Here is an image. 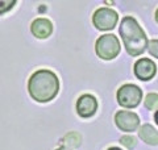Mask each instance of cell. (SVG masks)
Listing matches in <instances>:
<instances>
[{
  "label": "cell",
  "instance_id": "obj_17",
  "mask_svg": "<svg viewBox=\"0 0 158 150\" xmlns=\"http://www.w3.org/2000/svg\"><path fill=\"white\" fill-rule=\"evenodd\" d=\"M154 119H156V123H157V125H158V111H157V113H156V116H154Z\"/></svg>",
  "mask_w": 158,
  "mask_h": 150
},
{
  "label": "cell",
  "instance_id": "obj_2",
  "mask_svg": "<svg viewBox=\"0 0 158 150\" xmlns=\"http://www.w3.org/2000/svg\"><path fill=\"white\" fill-rule=\"evenodd\" d=\"M118 32H120L127 52L131 56H140L141 53L145 52L148 44H149L146 34L133 17L127 16L123 19Z\"/></svg>",
  "mask_w": 158,
  "mask_h": 150
},
{
  "label": "cell",
  "instance_id": "obj_13",
  "mask_svg": "<svg viewBox=\"0 0 158 150\" xmlns=\"http://www.w3.org/2000/svg\"><path fill=\"white\" fill-rule=\"evenodd\" d=\"M148 50H149V53L153 57L158 58V40H152V41H149V44H148Z\"/></svg>",
  "mask_w": 158,
  "mask_h": 150
},
{
  "label": "cell",
  "instance_id": "obj_10",
  "mask_svg": "<svg viewBox=\"0 0 158 150\" xmlns=\"http://www.w3.org/2000/svg\"><path fill=\"white\" fill-rule=\"evenodd\" d=\"M138 136H140V138L142 141H145L146 144L158 145V131L149 124L142 125L140 128V131H138Z\"/></svg>",
  "mask_w": 158,
  "mask_h": 150
},
{
  "label": "cell",
  "instance_id": "obj_5",
  "mask_svg": "<svg viewBox=\"0 0 158 150\" xmlns=\"http://www.w3.org/2000/svg\"><path fill=\"white\" fill-rule=\"evenodd\" d=\"M117 19L118 16L116 11L110 8H99L94 13L92 21L99 31H111V29L115 28Z\"/></svg>",
  "mask_w": 158,
  "mask_h": 150
},
{
  "label": "cell",
  "instance_id": "obj_8",
  "mask_svg": "<svg viewBox=\"0 0 158 150\" xmlns=\"http://www.w3.org/2000/svg\"><path fill=\"white\" fill-rule=\"evenodd\" d=\"M156 65L149 58L138 59L135 65V74L140 81H150L156 75Z\"/></svg>",
  "mask_w": 158,
  "mask_h": 150
},
{
  "label": "cell",
  "instance_id": "obj_16",
  "mask_svg": "<svg viewBox=\"0 0 158 150\" xmlns=\"http://www.w3.org/2000/svg\"><path fill=\"white\" fill-rule=\"evenodd\" d=\"M57 150H71V149H69V148H66V146H62V148H58Z\"/></svg>",
  "mask_w": 158,
  "mask_h": 150
},
{
  "label": "cell",
  "instance_id": "obj_14",
  "mask_svg": "<svg viewBox=\"0 0 158 150\" xmlns=\"http://www.w3.org/2000/svg\"><path fill=\"white\" fill-rule=\"evenodd\" d=\"M120 142L124 145L125 148H129V149H133L136 146V140L131 137V136H124V137H121L120 138Z\"/></svg>",
  "mask_w": 158,
  "mask_h": 150
},
{
  "label": "cell",
  "instance_id": "obj_11",
  "mask_svg": "<svg viewBox=\"0 0 158 150\" xmlns=\"http://www.w3.org/2000/svg\"><path fill=\"white\" fill-rule=\"evenodd\" d=\"M63 142L67 145L66 148H69V149L70 148H78L79 144H81V136L75 132H71V133L66 134V137L63 138Z\"/></svg>",
  "mask_w": 158,
  "mask_h": 150
},
{
  "label": "cell",
  "instance_id": "obj_15",
  "mask_svg": "<svg viewBox=\"0 0 158 150\" xmlns=\"http://www.w3.org/2000/svg\"><path fill=\"white\" fill-rule=\"evenodd\" d=\"M15 4H16V2H13V0H12V2H8V3H4V2H2V4H0V6H2V8H0V12H2V13L7 12L9 8L15 6Z\"/></svg>",
  "mask_w": 158,
  "mask_h": 150
},
{
  "label": "cell",
  "instance_id": "obj_4",
  "mask_svg": "<svg viewBox=\"0 0 158 150\" xmlns=\"http://www.w3.org/2000/svg\"><path fill=\"white\" fill-rule=\"evenodd\" d=\"M142 99V91L136 84H124L117 91V102L125 108H135Z\"/></svg>",
  "mask_w": 158,
  "mask_h": 150
},
{
  "label": "cell",
  "instance_id": "obj_7",
  "mask_svg": "<svg viewBox=\"0 0 158 150\" xmlns=\"http://www.w3.org/2000/svg\"><path fill=\"white\" fill-rule=\"evenodd\" d=\"M98 109L96 99L90 94H85L78 99L77 102V112L82 117H90Z\"/></svg>",
  "mask_w": 158,
  "mask_h": 150
},
{
  "label": "cell",
  "instance_id": "obj_6",
  "mask_svg": "<svg viewBox=\"0 0 158 150\" xmlns=\"http://www.w3.org/2000/svg\"><path fill=\"white\" fill-rule=\"evenodd\" d=\"M116 125L121 131L125 132H133L136 131L140 125V119L136 113L129 112V111H118L115 116Z\"/></svg>",
  "mask_w": 158,
  "mask_h": 150
},
{
  "label": "cell",
  "instance_id": "obj_19",
  "mask_svg": "<svg viewBox=\"0 0 158 150\" xmlns=\"http://www.w3.org/2000/svg\"><path fill=\"white\" fill-rule=\"evenodd\" d=\"M108 150H121V149H118V148H111V149H108Z\"/></svg>",
  "mask_w": 158,
  "mask_h": 150
},
{
  "label": "cell",
  "instance_id": "obj_18",
  "mask_svg": "<svg viewBox=\"0 0 158 150\" xmlns=\"http://www.w3.org/2000/svg\"><path fill=\"white\" fill-rule=\"evenodd\" d=\"M156 20H157V23H158V9L156 11Z\"/></svg>",
  "mask_w": 158,
  "mask_h": 150
},
{
  "label": "cell",
  "instance_id": "obj_3",
  "mask_svg": "<svg viewBox=\"0 0 158 150\" xmlns=\"http://www.w3.org/2000/svg\"><path fill=\"white\" fill-rule=\"evenodd\" d=\"M96 54L103 59H113L120 53V42L115 34H103L96 41Z\"/></svg>",
  "mask_w": 158,
  "mask_h": 150
},
{
  "label": "cell",
  "instance_id": "obj_12",
  "mask_svg": "<svg viewBox=\"0 0 158 150\" xmlns=\"http://www.w3.org/2000/svg\"><path fill=\"white\" fill-rule=\"evenodd\" d=\"M145 106L148 109H156L158 108V95L157 94H149L145 98Z\"/></svg>",
  "mask_w": 158,
  "mask_h": 150
},
{
  "label": "cell",
  "instance_id": "obj_1",
  "mask_svg": "<svg viewBox=\"0 0 158 150\" xmlns=\"http://www.w3.org/2000/svg\"><path fill=\"white\" fill-rule=\"evenodd\" d=\"M28 90L36 102L46 103L58 94L59 81L57 75L49 70H38L29 78Z\"/></svg>",
  "mask_w": 158,
  "mask_h": 150
},
{
  "label": "cell",
  "instance_id": "obj_9",
  "mask_svg": "<svg viewBox=\"0 0 158 150\" xmlns=\"http://www.w3.org/2000/svg\"><path fill=\"white\" fill-rule=\"evenodd\" d=\"M53 32V25L48 19H37L32 23V33L37 38H48Z\"/></svg>",
  "mask_w": 158,
  "mask_h": 150
}]
</instances>
